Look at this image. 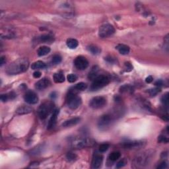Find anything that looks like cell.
Returning a JSON list of instances; mask_svg holds the SVG:
<instances>
[{
  "mask_svg": "<svg viewBox=\"0 0 169 169\" xmlns=\"http://www.w3.org/2000/svg\"><path fill=\"white\" fill-rule=\"evenodd\" d=\"M29 62L26 58H19L7 66L6 73L9 75H18L27 71Z\"/></svg>",
  "mask_w": 169,
  "mask_h": 169,
  "instance_id": "6da1fadb",
  "label": "cell"
},
{
  "mask_svg": "<svg viewBox=\"0 0 169 169\" xmlns=\"http://www.w3.org/2000/svg\"><path fill=\"white\" fill-rule=\"evenodd\" d=\"M76 91L77 90L74 87H73V89H70L67 95V97H66L67 106L70 109L72 110L77 109L82 103L81 98L77 96Z\"/></svg>",
  "mask_w": 169,
  "mask_h": 169,
  "instance_id": "7a4b0ae2",
  "label": "cell"
},
{
  "mask_svg": "<svg viewBox=\"0 0 169 169\" xmlns=\"http://www.w3.org/2000/svg\"><path fill=\"white\" fill-rule=\"evenodd\" d=\"M109 83L110 78L108 77V76L106 75H98L92 81L91 85H90V89L91 91L98 90L106 86Z\"/></svg>",
  "mask_w": 169,
  "mask_h": 169,
  "instance_id": "3957f363",
  "label": "cell"
},
{
  "mask_svg": "<svg viewBox=\"0 0 169 169\" xmlns=\"http://www.w3.org/2000/svg\"><path fill=\"white\" fill-rule=\"evenodd\" d=\"M54 104L52 102L46 101L43 102L38 109V114L41 120L46 119L51 112L54 111Z\"/></svg>",
  "mask_w": 169,
  "mask_h": 169,
  "instance_id": "277c9868",
  "label": "cell"
},
{
  "mask_svg": "<svg viewBox=\"0 0 169 169\" xmlns=\"http://www.w3.org/2000/svg\"><path fill=\"white\" fill-rule=\"evenodd\" d=\"M115 29L114 26L110 24H104L100 26L99 30V36L100 38H108L114 35Z\"/></svg>",
  "mask_w": 169,
  "mask_h": 169,
  "instance_id": "5b68a950",
  "label": "cell"
},
{
  "mask_svg": "<svg viewBox=\"0 0 169 169\" xmlns=\"http://www.w3.org/2000/svg\"><path fill=\"white\" fill-rule=\"evenodd\" d=\"M112 118L109 114H104L100 118L98 122V127L101 131H105L111 125Z\"/></svg>",
  "mask_w": 169,
  "mask_h": 169,
  "instance_id": "8992f818",
  "label": "cell"
},
{
  "mask_svg": "<svg viewBox=\"0 0 169 169\" xmlns=\"http://www.w3.org/2000/svg\"><path fill=\"white\" fill-rule=\"evenodd\" d=\"M106 104V99L104 97H95L90 100L89 106L92 109H100L103 108Z\"/></svg>",
  "mask_w": 169,
  "mask_h": 169,
  "instance_id": "52a82bcc",
  "label": "cell"
},
{
  "mask_svg": "<svg viewBox=\"0 0 169 169\" xmlns=\"http://www.w3.org/2000/svg\"><path fill=\"white\" fill-rule=\"evenodd\" d=\"M150 156L147 153H142L137 155L134 159V163L138 166H144L149 163Z\"/></svg>",
  "mask_w": 169,
  "mask_h": 169,
  "instance_id": "ba28073f",
  "label": "cell"
},
{
  "mask_svg": "<svg viewBox=\"0 0 169 169\" xmlns=\"http://www.w3.org/2000/svg\"><path fill=\"white\" fill-rule=\"evenodd\" d=\"M74 64L77 69L79 70H84L87 69L89 66V62L84 56H79L75 58Z\"/></svg>",
  "mask_w": 169,
  "mask_h": 169,
  "instance_id": "9c48e42d",
  "label": "cell"
},
{
  "mask_svg": "<svg viewBox=\"0 0 169 169\" xmlns=\"http://www.w3.org/2000/svg\"><path fill=\"white\" fill-rule=\"evenodd\" d=\"M38 97L35 92L28 91L24 96V100L29 104H35L38 102Z\"/></svg>",
  "mask_w": 169,
  "mask_h": 169,
  "instance_id": "30bf717a",
  "label": "cell"
},
{
  "mask_svg": "<svg viewBox=\"0 0 169 169\" xmlns=\"http://www.w3.org/2000/svg\"><path fill=\"white\" fill-rule=\"evenodd\" d=\"M91 141L87 138H79L72 141L73 145L77 148H83L90 145Z\"/></svg>",
  "mask_w": 169,
  "mask_h": 169,
  "instance_id": "8fae6325",
  "label": "cell"
},
{
  "mask_svg": "<svg viewBox=\"0 0 169 169\" xmlns=\"http://www.w3.org/2000/svg\"><path fill=\"white\" fill-rule=\"evenodd\" d=\"M103 162V156L100 154H95L92 160V168H99L101 167Z\"/></svg>",
  "mask_w": 169,
  "mask_h": 169,
  "instance_id": "7c38bea8",
  "label": "cell"
},
{
  "mask_svg": "<svg viewBox=\"0 0 169 169\" xmlns=\"http://www.w3.org/2000/svg\"><path fill=\"white\" fill-rule=\"evenodd\" d=\"M60 113V110L58 108H56L54 110V111L52 112V116L50 117V120H49L48 124V129H50L53 128L55 126V125L56 124V121H57L58 116Z\"/></svg>",
  "mask_w": 169,
  "mask_h": 169,
  "instance_id": "4fadbf2b",
  "label": "cell"
},
{
  "mask_svg": "<svg viewBox=\"0 0 169 169\" xmlns=\"http://www.w3.org/2000/svg\"><path fill=\"white\" fill-rule=\"evenodd\" d=\"M51 84L50 81L47 78H43L35 83V88L37 90H44L50 86Z\"/></svg>",
  "mask_w": 169,
  "mask_h": 169,
  "instance_id": "5bb4252c",
  "label": "cell"
},
{
  "mask_svg": "<svg viewBox=\"0 0 169 169\" xmlns=\"http://www.w3.org/2000/svg\"><path fill=\"white\" fill-rule=\"evenodd\" d=\"M124 148L131 149H136L138 147H141L143 145V142L139 141H128L125 142L124 143Z\"/></svg>",
  "mask_w": 169,
  "mask_h": 169,
  "instance_id": "9a60e30c",
  "label": "cell"
},
{
  "mask_svg": "<svg viewBox=\"0 0 169 169\" xmlns=\"http://www.w3.org/2000/svg\"><path fill=\"white\" fill-rule=\"evenodd\" d=\"M80 121H81V118L79 117L73 118H71L70 120H65L62 124V126L64 127V128H70V127L75 126V125L79 124Z\"/></svg>",
  "mask_w": 169,
  "mask_h": 169,
  "instance_id": "2e32d148",
  "label": "cell"
},
{
  "mask_svg": "<svg viewBox=\"0 0 169 169\" xmlns=\"http://www.w3.org/2000/svg\"><path fill=\"white\" fill-rule=\"evenodd\" d=\"M33 112V109L28 106H21L19 107L16 111V113L19 115L27 114Z\"/></svg>",
  "mask_w": 169,
  "mask_h": 169,
  "instance_id": "e0dca14e",
  "label": "cell"
},
{
  "mask_svg": "<svg viewBox=\"0 0 169 169\" xmlns=\"http://www.w3.org/2000/svg\"><path fill=\"white\" fill-rule=\"evenodd\" d=\"M116 48L120 54H121L122 55H127L128 54L129 52V50H130V48L128 46L125 45H118Z\"/></svg>",
  "mask_w": 169,
  "mask_h": 169,
  "instance_id": "ac0fdd59",
  "label": "cell"
},
{
  "mask_svg": "<svg viewBox=\"0 0 169 169\" xmlns=\"http://www.w3.org/2000/svg\"><path fill=\"white\" fill-rule=\"evenodd\" d=\"M46 67V64L42 61H37V62H34L31 65V69L34 70H44Z\"/></svg>",
  "mask_w": 169,
  "mask_h": 169,
  "instance_id": "d6986e66",
  "label": "cell"
},
{
  "mask_svg": "<svg viewBox=\"0 0 169 169\" xmlns=\"http://www.w3.org/2000/svg\"><path fill=\"white\" fill-rule=\"evenodd\" d=\"M54 81L56 83H61L65 81V77L62 72H59L54 75Z\"/></svg>",
  "mask_w": 169,
  "mask_h": 169,
  "instance_id": "ffe728a7",
  "label": "cell"
},
{
  "mask_svg": "<svg viewBox=\"0 0 169 169\" xmlns=\"http://www.w3.org/2000/svg\"><path fill=\"white\" fill-rule=\"evenodd\" d=\"M39 40L42 43H51L54 40L52 36L50 35H42L39 37Z\"/></svg>",
  "mask_w": 169,
  "mask_h": 169,
  "instance_id": "44dd1931",
  "label": "cell"
},
{
  "mask_svg": "<svg viewBox=\"0 0 169 169\" xmlns=\"http://www.w3.org/2000/svg\"><path fill=\"white\" fill-rule=\"evenodd\" d=\"M66 45L70 49H75L79 45V42L75 38H69L66 41Z\"/></svg>",
  "mask_w": 169,
  "mask_h": 169,
  "instance_id": "7402d4cb",
  "label": "cell"
},
{
  "mask_svg": "<svg viewBox=\"0 0 169 169\" xmlns=\"http://www.w3.org/2000/svg\"><path fill=\"white\" fill-rule=\"evenodd\" d=\"M50 48L48 47V46H41L38 48V50L37 51V54L39 56H44L48 54L50 52Z\"/></svg>",
  "mask_w": 169,
  "mask_h": 169,
  "instance_id": "603a6c76",
  "label": "cell"
},
{
  "mask_svg": "<svg viewBox=\"0 0 169 169\" xmlns=\"http://www.w3.org/2000/svg\"><path fill=\"white\" fill-rule=\"evenodd\" d=\"M87 48V50L93 55L99 54L100 52H101V50H100L99 47H97V46L95 45L88 46Z\"/></svg>",
  "mask_w": 169,
  "mask_h": 169,
  "instance_id": "cb8c5ba5",
  "label": "cell"
},
{
  "mask_svg": "<svg viewBox=\"0 0 169 169\" xmlns=\"http://www.w3.org/2000/svg\"><path fill=\"white\" fill-rule=\"evenodd\" d=\"M99 72V68H98L97 66H94L92 68V70L89 73V75H88V78L90 80H94L95 78L97 77V73Z\"/></svg>",
  "mask_w": 169,
  "mask_h": 169,
  "instance_id": "d4e9b609",
  "label": "cell"
},
{
  "mask_svg": "<svg viewBox=\"0 0 169 169\" xmlns=\"http://www.w3.org/2000/svg\"><path fill=\"white\" fill-rule=\"evenodd\" d=\"M121 156V153L119 151H114L110 154L108 156V159L111 161L112 162H114V161H116L118 159L120 158Z\"/></svg>",
  "mask_w": 169,
  "mask_h": 169,
  "instance_id": "484cf974",
  "label": "cell"
},
{
  "mask_svg": "<svg viewBox=\"0 0 169 169\" xmlns=\"http://www.w3.org/2000/svg\"><path fill=\"white\" fill-rule=\"evenodd\" d=\"M74 88L77 90H81V91H83V90H85V89H87V85L85 83L80 82L79 83H77V84H76Z\"/></svg>",
  "mask_w": 169,
  "mask_h": 169,
  "instance_id": "4316f807",
  "label": "cell"
},
{
  "mask_svg": "<svg viewBox=\"0 0 169 169\" xmlns=\"http://www.w3.org/2000/svg\"><path fill=\"white\" fill-rule=\"evenodd\" d=\"M66 159L69 162H73L75 161L77 159V156L75 155V153H72V152H68L66 155Z\"/></svg>",
  "mask_w": 169,
  "mask_h": 169,
  "instance_id": "83f0119b",
  "label": "cell"
},
{
  "mask_svg": "<svg viewBox=\"0 0 169 169\" xmlns=\"http://www.w3.org/2000/svg\"><path fill=\"white\" fill-rule=\"evenodd\" d=\"M158 142L159 143H168V135H164L161 134L158 137Z\"/></svg>",
  "mask_w": 169,
  "mask_h": 169,
  "instance_id": "f1b7e54d",
  "label": "cell"
},
{
  "mask_svg": "<svg viewBox=\"0 0 169 169\" xmlns=\"http://www.w3.org/2000/svg\"><path fill=\"white\" fill-rule=\"evenodd\" d=\"M120 91L121 92H132V87L129 85H124L120 88Z\"/></svg>",
  "mask_w": 169,
  "mask_h": 169,
  "instance_id": "f546056e",
  "label": "cell"
},
{
  "mask_svg": "<svg viewBox=\"0 0 169 169\" xmlns=\"http://www.w3.org/2000/svg\"><path fill=\"white\" fill-rule=\"evenodd\" d=\"M149 93L151 95V97H155L156 95L161 92V89L159 87H156L153 88V89H149Z\"/></svg>",
  "mask_w": 169,
  "mask_h": 169,
  "instance_id": "4dcf8cb0",
  "label": "cell"
},
{
  "mask_svg": "<svg viewBox=\"0 0 169 169\" xmlns=\"http://www.w3.org/2000/svg\"><path fill=\"white\" fill-rule=\"evenodd\" d=\"M62 57L60 55H58V54H56V55H54L52 57V63H54V64H59V63H61V62H62Z\"/></svg>",
  "mask_w": 169,
  "mask_h": 169,
  "instance_id": "1f68e13d",
  "label": "cell"
},
{
  "mask_svg": "<svg viewBox=\"0 0 169 169\" xmlns=\"http://www.w3.org/2000/svg\"><path fill=\"white\" fill-rule=\"evenodd\" d=\"M161 102H162L165 106H168V92H166V93L163 95L161 99Z\"/></svg>",
  "mask_w": 169,
  "mask_h": 169,
  "instance_id": "d6a6232c",
  "label": "cell"
},
{
  "mask_svg": "<svg viewBox=\"0 0 169 169\" xmlns=\"http://www.w3.org/2000/svg\"><path fill=\"white\" fill-rule=\"evenodd\" d=\"M67 79L68 81V82L74 83L77 79V76L75 74H73V73H72V74H70V75H67Z\"/></svg>",
  "mask_w": 169,
  "mask_h": 169,
  "instance_id": "836d02e7",
  "label": "cell"
},
{
  "mask_svg": "<svg viewBox=\"0 0 169 169\" xmlns=\"http://www.w3.org/2000/svg\"><path fill=\"white\" fill-rule=\"evenodd\" d=\"M109 144L108 143H103L102 145H100L99 147V151L101 152V153H104V152H106L108 149L109 148Z\"/></svg>",
  "mask_w": 169,
  "mask_h": 169,
  "instance_id": "e575fe53",
  "label": "cell"
},
{
  "mask_svg": "<svg viewBox=\"0 0 169 169\" xmlns=\"http://www.w3.org/2000/svg\"><path fill=\"white\" fill-rule=\"evenodd\" d=\"M133 70V66L129 62H126L124 64V71L126 72H129Z\"/></svg>",
  "mask_w": 169,
  "mask_h": 169,
  "instance_id": "d590c367",
  "label": "cell"
},
{
  "mask_svg": "<svg viewBox=\"0 0 169 169\" xmlns=\"http://www.w3.org/2000/svg\"><path fill=\"white\" fill-rule=\"evenodd\" d=\"M126 164H127V161H126V159H122V160L120 161L119 162L117 163L116 167L117 168H120L124 167V166L126 165Z\"/></svg>",
  "mask_w": 169,
  "mask_h": 169,
  "instance_id": "8d00e7d4",
  "label": "cell"
},
{
  "mask_svg": "<svg viewBox=\"0 0 169 169\" xmlns=\"http://www.w3.org/2000/svg\"><path fill=\"white\" fill-rule=\"evenodd\" d=\"M167 167H168L167 163L165 162V161H163V162L161 163L160 164V165H158L157 168H159V169H165V168H166Z\"/></svg>",
  "mask_w": 169,
  "mask_h": 169,
  "instance_id": "74e56055",
  "label": "cell"
},
{
  "mask_svg": "<svg viewBox=\"0 0 169 169\" xmlns=\"http://www.w3.org/2000/svg\"><path fill=\"white\" fill-rule=\"evenodd\" d=\"M9 100V97L8 94H6V95H1V100L2 102H6L7 100Z\"/></svg>",
  "mask_w": 169,
  "mask_h": 169,
  "instance_id": "f35d334b",
  "label": "cell"
},
{
  "mask_svg": "<svg viewBox=\"0 0 169 169\" xmlns=\"http://www.w3.org/2000/svg\"><path fill=\"white\" fill-rule=\"evenodd\" d=\"M41 75H42V73L40 72H39V71H36V72H35L33 73V77H35V78H36V79H38V78L39 77H41Z\"/></svg>",
  "mask_w": 169,
  "mask_h": 169,
  "instance_id": "ab89813d",
  "label": "cell"
},
{
  "mask_svg": "<svg viewBox=\"0 0 169 169\" xmlns=\"http://www.w3.org/2000/svg\"><path fill=\"white\" fill-rule=\"evenodd\" d=\"M155 85L156 87L160 88L161 87H162L163 85V81L162 80H158L155 83Z\"/></svg>",
  "mask_w": 169,
  "mask_h": 169,
  "instance_id": "60d3db41",
  "label": "cell"
},
{
  "mask_svg": "<svg viewBox=\"0 0 169 169\" xmlns=\"http://www.w3.org/2000/svg\"><path fill=\"white\" fill-rule=\"evenodd\" d=\"M153 81V78L151 75L148 76V77L145 79V82L147 83H151L152 81Z\"/></svg>",
  "mask_w": 169,
  "mask_h": 169,
  "instance_id": "b9f144b4",
  "label": "cell"
},
{
  "mask_svg": "<svg viewBox=\"0 0 169 169\" xmlns=\"http://www.w3.org/2000/svg\"><path fill=\"white\" fill-rule=\"evenodd\" d=\"M6 62V58L5 56H1V66L3 65V64H5Z\"/></svg>",
  "mask_w": 169,
  "mask_h": 169,
  "instance_id": "7bdbcfd3",
  "label": "cell"
},
{
  "mask_svg": "<svg viewBox=\"0 0 169 169\" xmlns=\"http://www.w3.org/2000/svg\"><path fill=\"white\" fill-rule=\"evenodd\" d=\"M50 97H51V98H52V99H55V98H56V97H57V96H56V92H52V94H51V96Z\"/></svg>",
  "mask_w": 169,
  "mask_h": 169,
  "instance_id": "ee69618b",
  "label": "cell"
}]
</instances>
